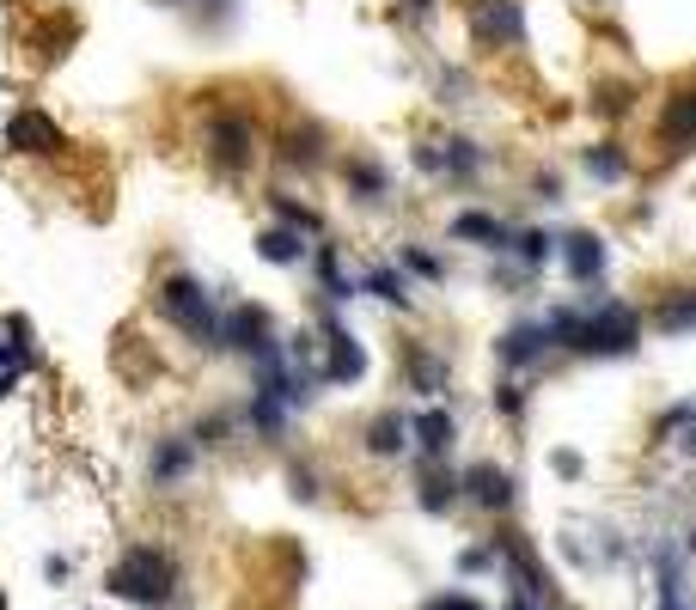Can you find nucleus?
Instances as JSON below:
<instances>
[{"mask_svg":"<svg viewBox=\"0 0 696 610\" xmlns=\"http://www.w3.org/2000/svg\"><path fill=\"white\" fill-rule=\"evenodd\" d=\"M294 495H300V501H312V495H318V476H312V471H294Z\"/></svg>","mask_w":696,"mask_h":610,"instance_id":"obj_38","label":"nucleus"},{"mask_svg":"<svg viewBox=\"0 0 696 610\" xmlns=\"http://www.w3.org/2000/svg\"><path fill=\"white\" fill-rule=\"evenodd\" d=\"M0 373H19V366H13V342H0Z\"/></svg>","mask_w":696,"mask_h":610,"instance_id":"obj_39","label":"nucleus"},{"mask_svg":"<svg viewBox=\"0 0 696 610\" xmlns=\"http://www.w3.org/2000/svg\"><path fill=\"white\" fill-rule=\"evenodd\" d=\"M574 166H581L587 183H599V190H623V183H635V152H630V141H618V135L581 141V147H574Z\"/></svg>","mask_w":696,"mask_h":610,"instance_id":"obj_12","label":"nucleus"},{"mask_svg":"<svg viewBox=\"0 0 696 610\" xmlns=\"http://www.w3.org/2000/svg\"><path fill=\"white\" fill-rule=\"evenodd\" d=\"M159 318L171 324V330H184L190 342H202V349H220V312H215V293L202 288L196 274H166L154 293Z\"/></svg>","mask_w":696,"mask_h":610,"instance_id":"obj_3","label":"nucleus"},{"mask_svg":"<svg viewBox=\"0 0 696 610\" xmlns=\"http://www.w3.org/2000/svg\"><path fill=\"white\" fill-rule=\"evenodd\" d=\"M648 330L666 335V342L696 335V281H672V288H660V300L648 305Z\"/></svg>","mask_w":696,"mask_h":610,"instance_id":"obj_13","label":"nucleus"},{"mask_svg":"<svg viewBox=\"0 0 696 610\" xmlns=\"http://www.w3.org/2000/svg\"><path fill=\"white\" fill-rule=\"evenodd\" d=\"M257 147H264V135H257V122H251L245 110H220V117L208 122V166H215L220 178H245V171L257 166Z\"/></svg>","mask_w":696,"mask_h":610,"instance_id":"obj_6","label":"nucleus"},{"mask_svg":"<svg viewBox=\"0 0 696 610\" xmlns=\"http://www.w3.org/2000/svg\"><path fill=\"white\" fill-rule=\"evenodd\" d=\"M276 159L288 171H318L330 159V147H325V129L318 122H294V129H281V141H276Z\"/></svg>","mask_w":696,"mask_h":610,"instance_id":"obj_18","label":"nucleus"},{"mask_svg":"<svg viewBox=\"0 0 696 610\" xmlns=\"http://www.w3.org/2000/svg\"><path fill=\"white\" fill-rule=\"evenodd\" d=\"M550 471H557L562 483H581V476H587V457L569 452V446H557V452H550Z\"/></svg>","mask_w":696,"mask_h":610,"instance_id":"obj_36","label":"nucleus"},{"mask_svg":"<svg viewBox=\"0 0 696 610\" xmlns=\"http://www.w3.org/2000/svg\"><path fill=\"white\" fill-rule=\"evenodd\" d=\"M361 379H367L361 335L325 312V318H318V385H361Z\"/></svg>","mask_w":696,"mask_h":610,"instance_id":"obj_8","label":"nucleus"},{"mask_svg":"<svg viewBox=\"0 0 696 610\" xmlns=\"http://www.w3.org/2000/svg\"><path fill=\"white\" fill-rule=\"evenodd\" d=\"M269 213H276L281 227L306 232V239H318V232H325V213H318V208H306V202H300V196H288V190H269Z\"/></svg>","mask_w":696,"mask_h":610,"instance_id":"obj_30","label":"nucleus"},{"mask_svg":"<svg viewBox=\"0 0 696 610\" xmlns=\"http://www.w3.org/2000/svg\"><path fill=\"white\" fill-rule=\"evenodd\" d=\"M654 446H672L679 457L696 464V396H679L672 410H660V422H654Z\"/></svg>","mask_w":696,"mask_h":610,"instance_id":"obj_21","label":"nucleus"},{"mask_svg":"<svg viewBox=\"0 0 696 610\" xmlns=\"http://www.w3.org/2000/svg\"><path fill=\"white\" fill-rule=\"evenodd\" d=\"M422 610H483V605H477L471 593H440V598H428Z\"/></svg>","mask_w":696,"mask_h":610,"instance_id":"obj_37","label":"nucleus"},{"mask_svg":"<svg viewBox=\"0 0 696 610\" xmlns=\"http://www.w3.org/2000/svg\"><path fill=\"white\" fill-rule=\"evenodd\" d=\"M526 410H532V379H508V373H501L496 415H501V422H526Z\"/></svg>","mask_w":696,"mask_h":610,"instance_id":"obj_33","label":"nucleus"},{"mask_svg":"<svg viewBox=\"0 0 696 610\" xmlns=\"http://www.w3.org/2000/svg\"><path fill=\"white\" fill-rule=\"evenodd\" d=\"M257 257H264V263H276V269H300V263L312 257V239H306V232H294V227H281V220H276V227H264V232H257Z\"/></svg>","mask_w":696,"mask_h":610,"instance_id":"obj_23","label":"nucleus"},{"mask_svg":"<svg viewBox=\"0 0 696 610\" xmlns=\"http://www.w3.org/2000/svg\"><path fill=\"white\" fill-rule=\"evenodd\" d=\"M508 263H520L526 274H544L550 263H557V232L550 227H513L508 232V251H501Z\"/></svg>","mask_w":696,"mask_h":610,"instance_id":"obj_19","label":"nucleus"},{"mask_svg":"<svg viewBox=\"0 0 696 610\" xmlns=\"http://www.w3.org/2000/svg\"><path fill=\"white\" fill-rule=\"evenodd\" d=\"M452 440H459V415H452L447 403H428L422 415H410V446H416L428 464H447Z\"/></svg>","mask_w":696,"mask_h":610,"instance_id":"obj_16","label":"nucleus"},{"mask_svg":"<svg viewBox=\"0 0 696 610\" xmlns=\"http://www.w3.org/2000/svg\"><path fill=\"white\" fill-rule=\"evenodd\" d=\"M245 415H251V427H257L264 440H281V434H288V415H294V410H288L276 391H251V410H245Z\"/></svg>","mask_w":696,"mask_h":610,"instance_id":"obj_31","label":"nucleus"},{"mask_svg":"<svg viewBox=\"0 0 696 610\" xmlns=\"http://www.w3.org/2000/svg\"><path fill=\"white\" fill-rule=\"evenodd\" d=\"M276 342H281V335H276V312H269V305L239 300V305H227V312H220V349L257 361V354H269Z\"/></svg>","mask_w":696,"mask_h":610,"instance_id":"obj_9","label":"nucleus"},{"mask_svg":"<svg viewBox=\"0 0 696 610\" xmlns=\"http://www.w3.org/2000/svg\"><path fill=\"white\" fill-rule=\"evenodd\" d=\"M410 159H416L422 178H447V141H416V147H410Z\"/></svg>","mask_w":696,"mask_h":610,"instance_id":"obj_35","label":"nucleus"},{"mask_svg":"<svg viewBox=\"0 0 696 610\" xmlns=\"http://www.w3.org/2000/svg\"><path fill=\"white\" fill-rule=\"evenodd\" d=\"M526 190H532V202H562V196H569V178H562L557 166H538L526 178Z\"/></svg>","mask_w":696,"mask_h":610,"instance_id":"obj_34","label":"nucleus"},{"mask_svg":"<svg viewBox=\"0 0 696 610\" xmlns=\"http://www.w3.org/2000/svg\"><path fill=\"white\" fill-rule=\"evenodd\" d=\"M550 335H557V354H574V361H630L648 342V312L623 293H574V300L550 305L544 312Z\"/></svg>","mask_w":696,"mask_h":610,"instance_id":"obj_1","label":"nucleus"},{"mask_svg":"<svg viewBox=\"0 0 696 610\" xmlns=\"http://www.w3.org/2000/svg\"><path fill=\"white\" fill-rule=\"evenodd\" d=\"M403 385L416 396H428V403H440L452 385V361L440 349H428V342H410V349H403Z\"/></svg>","mask_w":696,"mask_h":610,"instance_id":"obj_15","label":"nucleus"},{"mask_svg":"<svg viewBox=\"0 0 696 610\" xmlns=\"http://www.w3.org/2000/svg\"><path fill=\"white\" fill-rule=\"evenodd\" d=\"M557 263H562V274H569V288L593 293V288H605V274H611V239H605L599 227H569V232H557Z\"/></svg>","mask_w":696,"mask_h":610,"instance_id":"obj_7","label":"nucleus"},{"mask_svg":"<svg viewBox=\"0 0 696 610\" xmlns=\"http://www.w3.org/2000/svg\"><path fill=\"white\" fill-rule=\"evenodd\" d=\"M416 501L428 507V513H452V507L464 501V495H459V476H452L447 464H428V457H422V476H416Z\"/></svg>","mask_w":696,"mask_h":610,"instance_id":"obj_24","label":"nucleus"},{"mask_svg":"<svg viewBox=\"0 0 696 610\" xmlns=\"http://www.w3.org/2000/svg\"><path fill=\"white\" fill-rule=\"evenodd\" d=\"M635 98H642L635 80H605V86L593 91V117H599V122H630Z\"/></svg>","mask_w":696,"mask_h":610,"instance_id":"obj_29","label":"nucleus"},{"mask_svg":"<svg viewBox=\"0 0 696 610\" xmlns=\"http://www.w3.org/2000/svg\"><path fill=\"white\" fill-rule=\"evenodd\" d=\"M398 269L410 281H428V288H447V257H434L422 244H398Z\"/></svg>","mask_w":696,"mask_h":610,"instance_id":"obj_32","label":"nucleus"},{"mask_svg":"<svg viewBox=\"0 0 696 610\" xmlns=\"http://www.w3.org/2000/svg\"><path fill=\"white\" fill-rule=\"evenodd\" d=\"M508 220L501 213H489V208H459L447 220V239L452 244H471V251H483V257H501L508 251Z\"/></svg>","mask_w":696,"mask_h":610,"instance_id":"obj_14","label":"nucleus"},{"mask_svg":"<svg viewBox=\"0 0 696 610\" xmlns=\"http://www.w3.org/2000/svg\"><path fill=\"white\" fill-rule=\"evenodd\" d=\"M361 293H373V300L391 305V312H410V281H403V269H391V263L361 269Z\"/></svg>","mask_w":696,"mask_h":610,"instance_id":"obj_27","label":"nucleus"},{"mask_svg":"<svg viewBox=\"0 0 696 610\" xmlns=\"http://www.w3.org/2000/svg\"><path fill=\"white\" fill-rule=\"evenodd\" d=\"M654 141H660V152H696V74L666 86L660 117H654Z\"/></svg>","mask_w":696,"mask_h":610,"instance_id":"obj_10","label":"nucleus"},{"mask_svg":"<svg viewBox=\"0 0 696 610\" xmlns=\"http://www.w3.org/2000/svg\"><path fill=\"white\" fill-rule=\"evenodd\" d=\"M489 171V147L471 135H452L447 141V183H477Z\"/></svg>","mask_w":696,"mask_h":610,"instance_id":"obj_26","label":"nucleus"},{"mask_svg":"<svg viewBox=\"0 0 696 610\" xmlns=\"http://www.w3.org/2000/svg\"><path fill=\"white\" fill-rule=\"evenodd\" d=\"M342 183H349V196L367 202V208H379V202H391V171L373 159V152H355V159H342Z\"/></svg>","mask_w":696,"mask_h":610,"instance_id":"obj_20","label":"nucleus"},{"mask_svg":"<svg viewBox=\"0 0 696 610\" xmlns=\"http://www.w3.org/2000/svg\"><path fill=\"white\" fill-rule=\"evenodd\" d=\"M464 30L483 56H520L526 49V0H464Z\"/></svg>","mask_w":696,"mask_h":610,"instance_id":"obj_4","label":"nucleus"},{"mask_svg":"<svg viewBox=\"0 0 696 610\" xmlns=\"http://www.w3.org/2000/svg\"><path fill=\"white\" fill-rule=\"evenodd\" d=\"M593 7H605V0H593Z\"/></svg>","mask_w":696,"mask_h":610,"instance_id":"obj_43","label":"nucleus"},{"mask_svg":"<svg viewBox=\"0 0 696 610\" xmlns=\"http://www.w3.org/2000/svg\"><path fill=\"white\" fill-rule=\"evenodd\" d=\"M691 556H696V532H691Z\"/></svg>","mask_w":696,"mask_h":610,"instance_id":"obj_41","label":"nucleus"},{"mask_svg":"<svg viewBox=\"0 0 696 610\" xmlns=\"http://www.w3.org/2000/svg\"><path fill=\"white\" fill-rule=\"evenodd\" d=\"M557 354V335H550V324L538 318V312H520V318L501 324L496 335V366L508 373V379H532L544 361Z\"/></svg>","mask_w":696,"mask_h":610,"instance_id":"obj_5","label":"nucleus"},{"mask_svg":"<svg viewBox=\"0 0 696 610\" xmlns=\"http://www.w3.org/2000/svg\"><path fill=\"white\" fill-rule=\"evenodd\" d=\"M190 464H196V446H190V440H159L147 471H154L159 488H171V483H184V476H190Z\"/></svg>","mask_w":696,"mask_h":610,"instance_id":"obj_28","label":"nucleus"},{"mask_svg":"<svg viewBox=\"0 0 696 610\" xmlns=\"http://www.w3.org/2000/svg\"><path fill=\"white\" fill-rule=\"evenodd\" d=\"M0 610H7V598H0Z\"/></svg>","mask_w":696,"mask_h":610,"instance_id":"obj_42","label":"nucleus"},{"mask_svg":"<svg viewBox=\"0 0 696 610\" xmlns=\"http://www.w3.org/2000/svg\"><path fill=\"white\" fill-rule=\"evenodd\" d=\"M105 593L129 598V605H147V610L171 605V593H178V556H171V549H159V544H135L123 562L110 568V586H105Z\"/></svg>","mask_w":696,"mask_h":610,"instance_id":"obj_2","label":"nucleus"},{"mask_svg":"<svg viewBox=\"0 0 696 610\" xmlns=\"http://www.w3.org/2000/svg\"><path fill=\"white\" fill-rule=\"evenodd\" d=\"M7 141H13V152H32V159H56V152H68L62 129H56L44 110H19V117L7 122Z\"/></svg>","mask_w":696,"mask_h":610,"instance_id":"obj_17","label":"nucleus"},{"mask_svg":"<svg viewBox=\"0 0 696 610\" xmlns=\"http://www.w3.org/2000/svg\"><path fill=\"white\" fill-rule=\"evenodd\" d=\"M361 440H367L373 457H398L403 446H410V415H403V410H379L367 422V434H361Z\"/></svg>","mask_w":696,"mask_h":610,"instance_id":"obj_25","label":"nucleus"},{"mask_svg":"<svg viewBox=\"0 0 696 610\" xmlns=\"http://www.w3.org/2000/svg\"><path fill=\"white\" fill-rule=\"evenodd\" d=\"M403 7H410V13H434V7H440V0H403Z\"/></svg>","mask_w":696,"mask_h":610,"instance_id":"obj_40","label":"nucleus"},{"mask_svg":"<svg viewBox=\"0 0 696 610\" xmlns=\"http://www.w3.org/2000/svg\"><path fill=\"white\" fill-rule=\"evenodd\" d=\"M312 269H318V293H325L330 305H349L361 293V274L342 269V251H337V244H312Z\"/></svg>","mask_w":696,"mask_h":610,"instance_id":"obj_22","label":"nucleus"},{"mask_svg":"<svg viewBox=\"0 0 696 610\" xmlns=\"http://www.w3.org/2000/svg\"><path fill=\"white\" fill-rule=\"evenodd\" d=\"M459 495L477 507V513H513V507H520V476H513L508 464H496V457H477V464L459 471Z\"/></svg>","mask_w":696,"mask_h":610,"instance_id":"obj_11","label":"nucleus"}]
</instances>
